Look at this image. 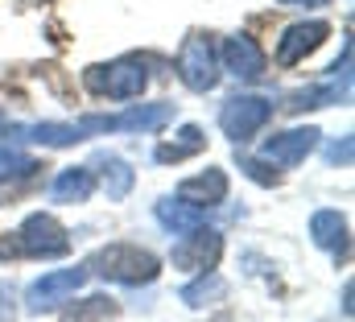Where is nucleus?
Masks as SVG:
<instances>
[{
	"label": "nucleus",
	"mask_w": 355,
	"mask_h": 322,
	"mask_svg": "<svg viewBox=\"0 0 355 322\" xmlns=\"http://www.w3.org/2000/svg\"><path fill=\"white\" fill-rule=\"evenodd\" d=\"M223 71L236 75V79H261L265 75V50L248 37V33H236L223 42Z\"/></svg>",
	"instance_id": "nucleus-11"
},
{
	"label": "nucleus",
	"mask_w": 355,
	"mask_h": 322,
	"mask_svg": "<svg viewBox=\"0 0 355 322\" xmlns=\"http://www.w3.org/2000/svg\"><path fill=\"white\" fill-rule=\"evenodd\" d=\"M91 190H95V173L83 169V165H71V169H62V173L54 178L50 198H54V203H87Z\"/></svg>",
	"instance_id": "nucleus-14"
},
{
	"label": "nucleus",
	"mask_w": 355,
	"mask_h": 322,
	"mask_svg": "<svg viewBox=\"0 0 355 322\" xmlns=\"http://www.w3.org/2000/svg\"><path fill=\"white\" fill-rule=\"evenodd\" d=\"M87 273L103 277V281H116V285H149V281H157L162 260L137 244H107L91 256Z\"/></svg>",
	"instance_id": "nucleus-1"
},
{
	"label": "nucleus",
	"mask_w": 355,
	"mask_h": 322,
	"mask_svg": "<svg viewBox=\"0 0 355 322\" xmlns=\"http://www.w3.org/2000/svg\"><path fill=\"white\" fill-rule=\"evenodd\" d=\"M268 116H272V103H268L265 95H232V99L219 108V128H223L236 145H244L252 133L265 128Z\"/></svg>",
	"instance_id": "nucleus-5"
},
{
	"label": "nucleus",
	"mask_w": 355,
	"mask_h": 322,
	"mask_svg": "<svg viewBox=\"0 0 355 322\" xmlns=\"http://www.w3.org/2000/svg\"><path fill=\"white\" fill-rule=\"evenodd\" d=\"M87 285V269H54L46 277H37L25 294V310L29 314H42V310H54L62 302H71L79 289Z\"/></svg>",
	"instance_id": "nucleus-6"
},
{
	"label": "nucleus",
	"mask_w": 355,
	"mask_h": 322,
	"mask_svg": "<svg viewBox=\"0 0 355 322\" xmlns=\"http://www.w3.org/2000/svg\"><path fill=\"white\" fill-rule=\"evenodd\" d=\"M223 294H227V281H223L219 273H202V281H194V285H186V289H182V302L198 310V306H211V302H219Z\"/></svg>",
	"instance_id": "nucleus-19"
},
{
	"label": "nucleus",
	"mask_w": 355,
	"mask_h": 322,
	"mask_svg": "<svg viewBox=\"0 0 355 322\" xmlns=\"http://www.w3.org/2000/svg\"><path fill=\"white\" fill-rule=\"evenodd\" d=\"M310 236H314L318 248L343 256V252H347V219H343L339 211H314V219H310Z\"/></svg>",
	"instance_id": "nucleus-13"
},
{
	"label": "nucleus",
	"mask_w": 355,
	"mask_h": 322,
	"mask_svg": "<svg viewBox=\"0 0 355 322\" xmlns=\"http://www.w3.org/2000/svg\"><path fill=\"white\" fill-rule=\"evenodd\" d=\"M99 173H103V190H107V198L112 203H120V198H128V190H132V182H137V173L128 169V161L112 158V153H99Z\"/></svg>",
	"instance_id": "nucleus-17"
},
{
	"label": "nucleus",
	"mask_w": 355,
	"mask_h": 322,
	"mask_svg": "<svg viewBox=\"0 0 355 322\" xmlns=\"http://www.w3.org/2000/svg\"><path fill=\"white\" fill-rule=\"evenodd\" d=\"M157 223L166 228V232H194V228H202V207H190V203H182V198H162L157 203Z\"/></svg>",
	"instance_id": "nucleus-15"
},
{
	"label": "nucleus",
	"mask_w": 355,
	"mask_h": 322,
	"mask_svg": "<svg viewBox=\"0 0 355 322\" xmlns=\"http://www.w3.org/2000/svg\"><path fill=\"white\" fill-rule=\"evenodd\" d=\"M174 120V103H132L120 116H83L79 133H157Z\"/></svg>",
	"instance_id": "nucleus-2"
},
{
	"label": "nucleus",
	"mask_w": 355,
	"mask_h": 322,
	"mask_svg": "<svg viewBox=\"0 0 355 322\" xmlns=\"http://www.w3.org/2000/svg\"><path fill=\"white\" fill-rule=\"evenodd\" d=\"M17 252H25V256H67L71 252V236H67V228L54 219V215H46V211H37V215H29L25 223H21V232H17Z\"/></svg>",
	"instance_id": "nucleus-7"
},
{
	"label": "nucleus",
	"mask_w": 355,
	"mask_h": 322,
	"mask_svg": "<svg viewBox=\"0 0 355 322\" xmlns=\"http://www.w3.org/2000/svg\"><path fill=\"white\" fill-rule=\"evenodd\" d=\"M37 169V161L25 158L21 149H8V145H0V182H8V178H25V173H33Z\"/></svg>",
	"instance_id": "nucleus-20"
},
{
	"label": "nucleus",
	"mask_w": 355,
	"mask_h": 322,
	"mask_svg": "<svg viewBox=\"0 0 355 322\" xmlns=\"http://www.w3.org/2000/svg\"><path fill=\"white\" fill-rule=\"evenodd\" d=\"M12 133H17L21 141H33V145H54V149L83 141L79 124H21V128H12Z\"/></svg>",
	"instance_id": "nucleus-16"
},
{
	"label": "nucleus",
	"mask_w": 355,
	"mask_h": 322,
	"mask_svg": "<svg viewBox=\"0 0 355 322\" xmlns=\"http://www.w3.org/2000/svg\"><path fill=\"white\" fill-rule=\"evenodd\" d=\"M0 124H4V112H0Z\"/></svg>",
	"instance_id": "nucleus-25"
},
{
	"label": "nucleus",
	"mask_w": 355,
	"mask_h": 322,
	"mask_svg": "<svg viewBox=\"0 0 355 322\" xmlns=\"http://www.w3.org/2000/svg\"><path fill=\"white\" fill-rule=\"evenodd\" d=\"M281 4H293V8H322V4H331V0H281Z\"/></svg>",
	"instance_id": "nucleus-24"
},
{
	"label": "nucleus",
	"mask_w": 355,
	"mask_h": 322,
	"mask_svg": "<svg viewBox=\"0 0 355 322\" xmlns=\"http://www.w3.org/2000/svg\"><path fill=\"white\" fill-rule=\"evenodd\" d=\"M318 137H322V133H318V128H310V124H306V128H289V133L268 137L261 153H265V161H272V165H285V169H289V165H297V161H306L310 153H314Z\"/></svg>",
	"instance_id": "nucleus-10"
},
{
	"label": "nucleus",
	"mask_w": 355,
	"mask_h": 322,
	"mask_svg": "<svg viewBox=\"0 0 355 322\" xmlns=\"http://www.w3.org/2000/svg\"><path fill=\"white\" fill-rule=\"evenodd\" d=\"M202 145H207L202 128H198V124H186V128L178 133V141H170V145H157V153H153V158L162 161V165H170V161H186V158H194V153H198Z\"/></svg>",
	"instance_id": "nucleus-18"
},
{
	"label": "nucleus",
	"mask_w": 355,
	"mask_h": 322,
	"mask_svg": "<svg viewBox=\"0 0 355 322\" xmlns=\"http://www.w3.org/2000/svg\"><path fill=\"white\" fill-rule=\"evenodd\" d=\"M178 79L186 83L190 91H215V83H219V58H215L211 37L190 33L182 42V50H178Z\"/></svg>",
	"instance_id": "nucleus-4"
},
{
	"label": "nucleus",
	"mask_w": 355,
	"mask_h": 322,
	"mask_svg": "<svg viewBox=\"0 0 355 322\" xmlns=\"http://www.w3.org/2000/svg\"><path fill=\"white\" fill-rule=\"evenodd\" d=\"M219 252H223L219 232H211V228L202 223V228H194V232H182V240L174 244V269L211 273V269L219 264Z\"/></svg>",
	"instance_id": "nucleus-8"
},
{
	"label": "nucleus",
	"mask_w": 355,
	"mask_h": 322,
	"mask_svg": "<svg viewBox=\"0 0 355 322\" xmlns=\"http://www.w3.org/2000/svg\"><path fill=\"white\" fill-rule=\"evenodd\" d=\"M112 314H116V306L107 298H83L62 322H103V319H112Z\"/></svg>",
	"instance_id": "nucleus-21"
},
{
	"label": "nucleus",
	"mask_w": 355,
	"mask_h": 322,
	"mask_svg": "<svg viewBox=\"0 0 355 322\" xmlns=\"http://www.w3.org/2000/svg\"><path fill=\"white\" fill-rule=\"evenodd\" d=\"M83 83H87V91L107 95V99H137L149 83V71H145L141 58H120V62H107V67H91Z\"/></svg>",
	"instance_id": "nucleus-3"
},
{
	"label": "nucleus",
	"mask_w": 355,
	"mask_h": 322,
	"mask_svg": "<svg viewBox=\"0 0 355 322\" xmlns=\"http://www.w3.org/2000/svg\"><path fill=\"white\" fill-rule=\"evenodd\" d=\"M331 37V25L327 21H302V25H289L277 42V62L281 67H297L306 54H314L322 42Z\"/></svg>",
	"instance_id": "nucleus-9"
},
{
	"label": "nucleus",
	"mask_w": 355,
	"mask_h": 322,
	"mask_svg": "<svg viewBox=\"0 0 355 322\" xmlns=\"http://www.w3.org/2000/svg\"><path fill=\"white\" fill-rule=\"evenodd\" d=\"M327 161H331V165H339V161L347 165V161H352V137H343V141H335V145L327 149Z\"/></svg>",
	"instance_id": "nucleus-23"
},
{
	"label": "nucleus",
	"mask_w": 355,
	"mask_h": 322,
	"mask_svg": "<svg viewBox=\"0 0 355 322\" xmlns=\"http://www.w3.org/2000/svg\"><path fill=\"white\" fill-rule=\"evenodd\" d=\"M240 169H244L252 182H261V186H277V173H265V165H261V161H240Z\"/></svg>",
	"instance_id": "nucleus-22"
},
{
	"label": "nucleus",
	"mask_w": 355,
	"mask_h": 322,
	"mask_svg": "<svg viewBox=\"0 0 355 322\" xmlns=\"http://www.w3.org/2000/svg\"><path fill=\"white\" fill-rule=\"evenodd\" d=\"M178 198L190 203V207H215V203L227 198V173L223 169H207L198 178H186L178 186Z\"/></svg>",
	"instance_id": "nucleus-12"
}]
</instances>
